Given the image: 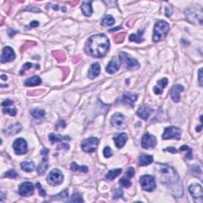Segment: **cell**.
<instances>
[{
  "instance_id": "1",
  "label": "cell",
  "mask_w": 203,
  "mask_h": 203,
  "mask_svg": "<svg viewBox=\"0 0 203 203\" xmlns=\"http://www.w3.org/2000/svg\"><path fill=\"white\" fill-rule=\"evenodd\" d=\"M156 168L158 172L163 175L162 179L164 180V183L169 186L173 195L177 198L181 197L183 195V187L179 175L174 169L165 164H157Z\"/></svg>"
},
{
  "instance_id": "2",
  "label": "cell",
  "mask_w": 203,
  "mask_h": 203,
  "mask_svg": "<svg viewBox=\"0 0 203 203\" xmlns=\"http://www.w3.org/2000/svg\"><path fill=\"white\" fill-rule=\"evenodd\" d=\"M109 48V41L104 34L91 36L86 43L85 51L90 56L96 58L103 57L107 53Z\"/></svg>"
},
{
  "instance_id": "3",
  "label": "cell",
  "mask_w": 203,
  "mask_h": 203,
  "mask_svg": "<svg viewBox=\"0 0 203 203\" xmlns=\"http://www.w3.org/2000/svg\"><path fill=\"white\" fill-rule=\"evenodd\" d=\"M169 31V25L165 21H159L155 24L154 27V34H153V41L155 42H158L167 36V33Z\"/></svg>"
},
{
  "instance_id": "4",
  "label": "cell",
  "mask_w": 203,
  "mask_h": 203,
  "mask_svg": "<svg viewBox=\"0 0 203 203\" xmlns=\"http://www.w3.org/2000/svg\"><path fill=\"white\" fill-rule=\"evenodd\" d=\"M186 18L193 23H202V9L198 7H191L186 9Z\"/></svg>"
},
{
  "instance_id": "5",
  "label": "cell",
  "mask_w": 203,
  "mask_h": 203,
  "mask_svg": "<svg viewBox=\"0 0 203 203\" xmlns=\"http://www.w3.org/2000/svg\"><path fill=\"white\" fill-rule=\"evenodd\" d=\"M119 60L121 63H124V65L129 69L135 70V69H138L140 68L139 62L126 53L122 52V53H120Z\"/></svg>"
},
{
  "instance_id": "6",
  "label": "cell",
  "mask_w": 203,
  "mask_h": 203,
  "mask_svg": "<svg viewBox=\"0 0 203 203\" xmlns=\"http://www.w3.org/2000/svg\"><path fill=\"white\" fill-rule=\"evenodd\" d=\"M140 183L142 189L148 192H152L155 189V178L152 175H144L140 178Z\"/></svg>"
},
{
  "instance_id": "7",
  "label": "cell",
  "mask_w": 203,
  "mask_h": 203,
  "mask_svg": "<svg viewBox=\"0 0 203 203\" xmlns=\"http://www.w3.org/2000/svg\"><path fill=\"white\" fill-rule=\"evenodd\" d=\"M47 181L52 186L60 185L63 181V175L61 171L58 169H54L48 174Z\"/></svg>"
},
{
  "instance_id": "8",
  "label": "cell",
  "mask_w": 203,
  "mask_h": 203,
  "mask_svg": "<svg viewBox=\"0 0 203 203\" xmlns=\"http://www.w3.org/2000/svg\"><path fill=\"white\" fill-rule=\"evenodd\" d=\"M99 142V140L96 137H90V138L86 139L81 145L82 149L87 153H92L97 149Z\"/></svg>"
},
{
  "instance_id": "9",
  "label": "cell",
  "mask_w": 203,
  "mask_h": 203,
  "mask_svg": "<svg viewBox=\"0 0 203 203\" xmlns=\"http://www.w3.org/2000/svg\"><path fill=\"white\" fill-rule=\"evenodd\" d=\"M162 138L164 140H169V139L179 140L181 138V130L175 126L167 127L164 129Z\"/></svg>"
},
{
  "instance_id": "10",
  "label": "cell",
  "mask_w": 203,
  "mask_h": 203,
  "mask_svg": "<svg viewBox=\"0 0 203 203\" xmlns=\"http://www.w3.org/2000/svg\"><path fill=\"white\" fill-rule=\"evenodd\" d=\"M13 148L17 155H24L27 152V143L22 138H18L13 144Z\"/></svg>"
},
{
  "instance_id": "11",
  "label": "cell",
  "mask_w": 203,
  "mask_h": 203,
  "mask_svg": "<svg viewBox=\"0 0 203 203\" xmlns=\"http://www.w3.org/2000/svg\"><path fill=\"white\" fill-rule=\"evenodd\" d=\"M155 145H156V139H155V137L148 133H145L143 137H142V148L145 149H152L155 147Z\"/></svg>"
},
{
  "instance_id": "12",
  "label": "cell",
  "mask_w": 203,
  "mask_h": 203,
  "mask_svg": "<svg viewBox=\"0 0 203 203\" xmlns=\"http://www.w3.org/2000/svg\"><path fill=\"white\" fill-rule=\"evenodd\" d=\"M111 124L113 126L116 127L117 129H125L126 125L125 116L121 113H116L114 115H113L111 118Z\"/></svg>"
},
{
  "instance_id": "13",
  "label": "cell",
  "mask_w": 203,
  "mask_h": 203,
  "mask_svg": "<svg viewBox=\"0 0 203 203\" xmlns=\"http://www.w3.org/2000/svg\"><path fill=\"white\" fill-rule=\"evenodd\" d=\"M34 186L30 182H25L19 186L18 194L22 197L30 196L33 194Z\"/></svg>"
},
{
  "instance_id": "14",
  "label": "cell",
  "mask_w": 203,
  "mask_h": 203,
  "mask_svg": "<svg viewBox=\"0 0 203 203\" xmlns=\"http://www.w3.org/2000/svg\"><path fill=\"white\" fill-rule=\"evenodd\" d=\"M16 55L12 48L7 46L3 48L2 52V56H1V63H7V62H11L15 59Z\"/></svg>"
},
{
  "instance_id": "15",
  "label": "cell",
  "mask_w": 203,
  "mask_h": 203,
  "mask_svg": "<svg viewBox=\"0 0 203 203\" xmlns=\"http://www.w3.org/2000/svg\"><path fill=\"white\" fill-rule=\"evenodd\" d=\"M190 194L191 195V196L193 197L195 199H197V201H198V199L200 200V201H202V197H203V191L202 187L201 185L199 184H192L189 187Z\"/></svg>"
},
{
  "instance_id": "16",
  "label": "cell",
  "mask_w": 203,
  "mask_h": 203,
  "mask_svg": "<svg viewBox=\"0 0 203 203\" xmlns=\"http://www.w3.org/2000/svg\"><path fill=\"white\" fill-rule=\"evenodd\" d=\"M121 67V61L119 57H114L106 66V71L109 74H114L119 70Z\"/></svg>"
},
{
  "instance_id": "17",
  "label": "cell",
  "mask_w": 203,
  "mask_h": 203,
  "mask_svg": "<svg viewBox=\"0 0 203 203\" xmlns=\"http://www.w3.org/2000/svg\"><path fill=\"white\" fill-rule=\"evenodd\" d=\"M184 87L182 85H175L171 90V97L175 103L180 101V93L183 91Z\"/></svg>"
},
{
  "instance_id": "18",
  "label": "cell",
  "mask_w": 203,
  "mask_h": 203,
  "mask_svg": "<svg viewBox=\"0 0 203 203\" xmlns=\"http://www.w3.org/2000/svg\"><path fill=\"white\" fill-rule=\"evenodd\" d=\"M137 98H138V95L136 94H133V93H125V94H123L121 101H122L123 103H125V104L128 105V106H133V103L137 101Z\"/></svg>"
},
{
  "instance_id": "19",
  "label": "cell",
  "mask_w": 203,
  "mask_h": 203,
  "mask_svg": "<svg viewBox=\"0 0 203 203\" xmlns=\"http://www.w3.org/2000/svg\"><path fill=\"white\" fill-rule=\"evenodd\" d=\"M152 109L147 106H141L137 111V114L143 120H148L151 115Z\"/></svg>"
},
{
  "instance_id": "20",
  "label": "cell",
  "mask_w": 203,
  "mask_h": 203,
  "mask_svg": "<svg viewBox=\"0 0 203 203\" xmlns=\"http://www.w3.org/2000/svg\"><path fill=\"white\" fill-rule=\"evenodd\" d=\"M127 139H128V137H127L126 133H121L117 135L116 137L114 138V140L115 145L117 146V148L121 149L126 143Z\"/></svg>"
},
{
  "instance_id": "21",
  "label": "cell",
  "mask_w": 203,
  "mask_h": 203,
  "mask_svg": "<svg viewBox=\"0 0 203 203\" xmlns=\"http://www.w3.org/2000/svg\"><path fill=\"white\" fill-rule=\"evenodd\" d=\"M168 80L167 78H163L162 79L157 82V84L153 87V91L155 94H161L163 93L164 87H167Z\"/></svg>"
},
{
  "instance_id": "22",
  "label": "cell",
  "mask_w": 203,
  "mask_h": 203,
  "mask_svg": "<svg viewBox=\"0 0 203 203\" xmlns=\"http://www.w3.org/2000/svg\"><path fill=\"white\" fill-rule=\"evenodd\" d=\"M22 125L19 123H15L14 125H10L8 128L3 130V133L5 135H8V136H11V135H15L18 133L19 132L22 130Z\"/></svg>"
},
{
  "instance_id": "23",
  "label": "cell",
  "mask_w": 203,
  "mask_h": 203,
  "mask_svg": "<svg viewBox=\"0 0 203 203\" xmlns=\"http://www.w3.org/2000/svg\"><path fill=\"white\" fill-rule=\"evenodd\" d=\"M100 74V65L99 63H94L90 67L88 72V77L90 79H94Z\"/></svg>"
},
{
  "instance_id": "24",
  "label": "cell",
  "mask_w": 203,
  "mask_h": 203,
  "mask_svg": "<svg viewBox=\"0 0 203 203\" xmlns=\"http://www.w3.org/2000/svg\"><path fill=\"white\" fill-rule=\"evenodd\" d=\"M41 84V79L38 75H34L25 81V86L26 87H35V86H38Z\"/></svg>"
},
{
  "instance_id": "25",
  "label": "cell",
  "mask_w": 203,
  "mask_h": 203,
  "mask_svg": "<svg viewBox=\"0 0 203 203\" xmlns=\"http://www.w3.org/2000/svg\"><path fill=\"white\" fill-rule=\"evenodd\" d=\"M48 138L51 143H55V142L64 141V140H70L71 138L68 136H61L60 134H56V133H51L48 136Z\"/></svg>"
},
{
  "instance_id": "26",
  "label": "cell",
  "mask_w": 203,
  "mask_h": 203,
  "mask_svg": "<svg viewBox=\"0 0 203 203\" xmlns=\"http://www.w3.org/2000/svg\"><path fill=\"white\" fill-rule=\"evenodd\" d=\"M153 162V156L149 155H143L139 157V165L140 166H148Z\"/></svg>"
},
{
  "instance_id": "27",
  "label": "cell",
  "mask_w": 203,
  "mask_h": 203,
  "mask_svg": "<svg viewBox=\"0 0 203 203\" xmlns=\"http://www.w3.org/2000/svg\"><path fill=\"white\" fill-rule=\"evenodd\" d=\"M91 1H87V2H84L82 4V7H81V10H82L83 13L85 16L87 17H89L92 14V7H91Z\"/></svg>"
},
{
  "instance_id": "28",
  "label": "cell",
  "mask_w": 203,
  "mask_h": 203,
  "mask_svg": "<svg viewBox=\"0 0 203 203\" xmlns=\"http://www.w3.org/2000/svg\"><path fill=\"white\" fill-rule=\"evenodd\" d=\"M47 168H48V157H47V155H45L43 158L42 162L39 164V166L38 167V175H41L44 174L47 170Z\"/></svg>"
},
{
  "instance_id": "29",
  "label": "cell",
  "mask_w": 203,
  "mask_h": 203,
  "mask_svg": "<svg viewBox=\"0 0 203 203\" xmlns=\"http://www.w3.org/2000/svg\"><path fill=\"white\" fill-rule=\"evenodd\" d=\"M115 23L114 18L111 15H106L103 18L102 22H101V25L103 27H107V26H111Z\"/></svg>"
},
{
  "instance_id": "30",
  "label": "cell",
  "mask_w": 203,
  "mask_h": 203,
  "mask_svg": "<svg viewBox=\"0 0 203 203\" xmlns=\"http://www.w3.org/2000/svg\"><path fill=\"white\" fill-rule=\"evenodd\" d=\"M143 33L144 30H139L137 34H136V33L131 34L129 36V41H134V42L137 43H141L142 41H143V37H142Z\"/></svg>"
},
{
  "instance_id": "31",
  "label": "cell",
  "mask_w": 203,
  "mask_h": 203,
  "mask_svg": "<svg viewBox=\"0 0 203 203\" xmlns=\"http://www.w3.org/2000/svg\"><path fill=\"white\" fill-rule=\"evenodd\" d=\"M21 167L26 172H31L35 169V164L33 162H22L21 164Z\"/></svg>"
},
{
  "instance_id": "32",
  "label": "cell",
  "mask_w": 203,
  "mask_h": 203,
  "mask_svg": "<svg viewBox=\"0 0 203 203\" xmlns=\"http://www.w3.org/2000/svg\"><path fill=\"white\" fill-rule=\"evenodd\" d=\"M121 171H122V170L120 168L114 169V170H111V171H109V172L106 174V179H108V180H113V179H114L117 176L119 175L121 173Z\"/></svg>"
},
{
  "instance_id": "33",
  "label": "cell",
  "mask_w": 203,
  "mask_h": 203,
  "mask_svg": "<svg viewBox=\"0 0 203 203\" xmlns=\"http://www.w3.org/2000/svg\"><path fill=\"white\" fill-rule=\"evenodd\" d=\"M30 114L33 117L36 119H41V118H44L45 115V112L44 109H34L30 111Z\"/></svg>"
},
{
  "instance_id": "34",
  "label": "cell",
  "mask_w": 203,
  "mask_h": 203,
  "mask_svg": "<svg viewBox=\"0 0 203 203\" xmlns=\"http://www.w3.org/2000/svg\"><path fill=\"white\" fill-rule=\"evenodd\" d=\"M71 170L73 171H80V172H87L88 171V167L86 166H79L76 163H72L71 164Z\"/></svg>"
},
{
  "instance_id": "35",
  "label": "cell",
  "mask_w": 203,
  "mask_h": 203,
  "mask_svg": "<svg viewBox=\"0 0 203 203\" xmlns=\"http://www.w3.org/2000/svg\"><path fill=\"white\" fill-rule=\"evenodd\" d=\"M53 55L55 58H56V60L58 62H60V63L63 62L65 60H66L65 53H63V51H60V50H58V51H53Z\"/></svg>"
},
{
  "instance_id": "36",
  "label": "cell",
  "mask_w": 203,
  "mask_h": 203,
  "mask_svg": "<svg viewBox=\"0 0 203 203\" xmlns=\"http://www.w3.org/2000/svg\"><path fill=\"white\" fill-rule=\"evenodd\" d=\"M191 173L194 175L195 176H197V177L199 178L200 179H201V176H202V172H201V170L198 166L197 165H192L190 167Z\"/></svg>"
},
{
  "instance_id": "37",
  "label": "cell",
  "mask_w": 203,
  "mask_h": 203,
  "mask_svg": "<svg viewBox=\"0 0 203 203\" xmlns=\"http://www.w3.org/2000/svg\"><path fill=\"white\" fill-rule=\"evenodd\" d=\"M3 111L4 114H7L10 116H15L17 114V109H16L15 107H9V106H7V107L3 108Z\"/></svg>"
},
{
  "instance_id": "38",
  "label": "cell",
  "mask_w": 203,
  "mask_h": 203,
  "mask_svg": "<svg viewBox=\"0 0 203 203\" xmlns=\"http://www.w3.org/2000/svg\"><path fill=\"white\" fill-rule=\"evenodd\" d=\"M70 201H72V202H83V201H84V199H83L80 194L76 192V193H74L73 195H72Z\"/></svg>"
},
{
  "instance_id": "39",
  "label": "cell",
  "mask_w": 203,
  "mask_h": 203,
  "mask_svg": "<svg viewBox=\"0 0 203 203\" xmlns=\"http://www.w3.org/2000/svg\"><path fill=\"white\" fill-rule=\"evenodd\" d=\"M125 38V33H118V34L114 37V43H116V44H120V43H122L123 41H124Z\"/></svg>"
},
{
  "instance_id": "40",
  "label": "cell",
  "mask_w": 203,
  "mask_h": 203,
  "mask_svg": "<svg viewBox=\"0 0 203 203\" xmlns=\"http://www.w3.org/2000/svg\"><path fill=\"white\" fill-rule=\"evenodd\" d=\"M33 67H37V68H39V65H35L34 66V65L33 64V63H29V62H27V63H26L24 65H23L22 70H21L20 74L21 75H23V74H24L26 71H28L29 69L33 68Z\"/></svg>"
},
{
  "instance_id": "41",
  "label": "cell",
  "mask_w": 203,
  "mask_h": 203,
  "mask_svg": "<svg viewBox=\"0 0 203 203\" xmlns=\"http://www.w3.org/2000/svg\"><path fill=\"white\" fill-rule=\"evenodd\" d=\"M17 176L18 174L14 170H10L3 175L4 178H10V179H15V178H17Z\"/></svg>"
},
{
  "instance_id": "42",
  "label": "cell",
  "mask_w": 203,
  "mask_h": 203,
  "mask_svg": "<svg viewBox=\"0 0 203 203\" xmlns=\"http://www.w3.org/2000/svg\"><path fill=\"white\" fill-rule=\"evenodd\" d=\"M179 150H180V151L187 150L188 152L186 153V157L187 158L188 160L192 159V150H191V149H190V148L188 147L187 145H183V146H182V147L180 148V149H179Z\"/></svg>"
},
{
  "instance_id": "43",
  "label": "cell",
  "mask_w": 203,
  "mask_h": 203,
  "mask_svg": "<svg viewBox=\"0 0 203 203\" xmlns=\"http://www.w3.org/2000/svg\"><path fill=\"white\" fill-rule=\"evenodd\" d=\"M119 183H121L123 186H125V187L126 188H129L131 186V182L129 181V179L128 178H125V177L121 178V179H120Z\"/></svg>"
},
{
  "instance_id": "44",
  "label": "cell",
  "mask_w": 203,
  "mask_h": 203,
  "mask_svg": "<svg viewBox=\"0 0 203 203\" xmlns=\"http://www.w3.org/2000/svg\"><path fill=\"white\" fill-rule=\"evenodd\" d=\"M36 186L37 188L38 189V191H39V195L42 197H45L46 196V191L44 190L41 186V183H36Z\"/></svg>"
},
{
  "instance_id": "45",
  "label": "cell",
  "mask_w": 203,
  "mask_h": 203,
  "mask_svg": "<svg viewBox=\"0 0 203 203\" xmlns=\"http://www.w3.org/2000/svg\"><path fill=\"white\" fill-rule=\"evenodd\" d=\"M103 154H104V156L106 158H109V157L112 156L113 153H112V150L109 147H106L103 150Z\"/></svg>"
},
{
  "instance_id": "46",
  "label": "cell",
  "mask_w": 203,
  "mask_h": 203,
  "mask_svg": "<svg viewBox=\"0 0 203 203\" xmlns=\"http://www.w3.org/2000/svg\"><path fill=\"white\" fill-rule=\"evenodd\" d=\"M123 191L121 189H116L114 192V198H119L122 197Z\"/></svg>"
},
{
  "instance_id": "47",
  "label": "cell",
  "mask_w": 203,
  "mask_h": 203,
  "mask_svg": "<svg viewBox=\"0 0 203 203\" xmlns=\"http://www.w3.org/2000/svg\"><path fill=\"white\" fill-rule=\"evenodd\" d=\"M135 175V170L134 168H133V167H130V168H129L128 171L126 172V175L127 177L129 178V179H131L132 177H133Z\"/></svg>"
},
{
  "instance_id": "48",
  "label": "cell",
  "mask_w": 203,
  "mask_h": 203,
  "mask_svg": "<svg viewBox=\"0 0 203 203\" xmlns=\"http://www.w3.org/2000/svg\"><path fill=\"white\" fill-rule=\"evenodd\" d=\"M56 198H67V197H69V194H68V190H65L62 191L61 193L59 194V195H56Z\"/></svg>"
},
{
  "instance_id": "49",
  "label": "cell",
  "mask_w": 203,
  "mask_h": 203,
  "mask_svg": "<svg viewBox=\"0 0 203 203\" xmlns=\"http://www.w3.org/2000/svg\"><path fill=\"white\" fill-rule=\"evenodd\" d=\"M13 103H13L12 100H10V99H7V100H5L4 102H3L2 106H4V107H7V106H12Z\"/></svg>"
},
{
  "instance_id": "50",
  "label": "cell",
  "mask_w": 203,
  "mask_h": 203,
  "mask_svg": "<svg viewBox=\"0 0 203 203\" xmlns=\"http://www.w3.org/2000/svg\"><path fill=\"white\" fill-rule=\"evenodd\" d=\"M43 92H44L43 90H40V91L37 90V91H29L28 94H29V95H39V94H42Z\"/></svg>"
},
{
  "instance_id": "51",
  "label": "cell",
  "mask_w": 203,
  "mask_h": 203,
  "mask_svg": "<svg viewBox=\"0 0 203 203\" xmlns=\"http://www.w3.org/2000/svg\"><path fill=\"white\" fill-rule=\"evenodd\" d=\"M164 152H171V153H177L178 152V150L176 149H175V148H173V147H169V148H167V149H164Z\"/></svg>"
},
{
  "instance_id": "52",
  "label": "cell",
  "mask_w": 203,
  "mask_h": 203,
  "mask_svg": "<svg viewBox=\"0 0 203 203\" xmlns=\"http://www.w3.org/2000/svg\"><path fill=\"white\" fill-rule=\"evenodd\" d=\"M198 80H199L200 86H202V69H199L198 72Z\"/></svg>"
},
{
  "instance_id": "53",
  "label": "cell",
  "mask_w": 203,
  "mask_h": 203,
  "mask_svg": "<svg viewBox=\"0 0 203 203\" xmlns=\"http://www.w3.org/2000/svg\"><path fill=\"white\" fill-rule=\"evenodd\" d=\"M48 152H49V150H48V149H46V148H44V149H43L42 150H41V155H43V156H45V155H48Z\"/></svg>"
},
{
  "instance_id": "54",
  "label": "cell",
  "mask_w": 203,
  "mask_h": 203,
  "mask_svg": "<svg viewBox=\"0 0 203 203\" xmlns=\"http://www.w3.org/2000/svg\"><path fill=\"white\" fill-rule=\"evenodd\" d=\"M29 43H30V41H29V42H26V44H25L24 46L22 47V49H21V50H22V52H23V50H24L25 48H26H26H27L29 46H32V45H33L32 44H35V42H32L30 44H29Z\"/></svg>"
},
{
  "instance_id": "55",
  "label": "cell",
  "mask_w": 203,
  "mask_h": 203,
  "mask_svg": "<svg viewBox=\"0 0 203 203\" xmlns=\"http://www.w3.org/2000/svg\"><path fill=\"white\" fill-rule=\"evenodd\" d=\"M63 79L66 78L67 76H68V75H69V69H68V68H64V69H63Z\"/></svg>"
},
{
  "instance_id": "56",
  "label": "cell",
  "mask_w": 203,
  "mask_h": 203,
  "mask_svg": "<svg viewBox=\"0 0 203 203\" xmlns=\"http://www.w3.org/2000/svg\"><path fill=\"white\" fill-rule=\"evenodd\" d=\"M60 147H58L57 149H69V145H68V144H63V145H59Z\"/></svg>"
},
{
  "instance_id": "57",
  "label": "cell",
  "mask_w": 203,
  "mask_h": 203,
  "mask_svg": "<svg viewBox=\"0 0 203 203\" xmlns=\"http://www.w3.org/2000/svg\"><path fill=\"white\" fill-rule=\"evenodd\" d=\"M39 26V22H37V21H33L30 23V26L31 27H37V26Z\"/></svg>"
},
{
  "instance_id": "58",
  "label": "cell",
  "mask_w": 203,
  "mask_h": 203,
  "mask_svg": "<svg viewBox=\"0 0 203 203\" xmlns=\"http://www.w3.org/2000/svg\"><path fill=\"white\" fill-rule=\"evenodd\" d=\"M80 60V58H79V56H75V57H74L73 58V62H74V63H76L77 62L79 61V60Z\"/></svg>"
},
{
  "instance_id": "59",
  "label": "cell",
  "mask_w": 203,
  "mask_h": 203,
  "mask_svg": "<svg viewBox=\"0 0 203 203\" xmlns=\"http://www.w3.org/2000/svg\"><path fill=\"white\" fill-rule=\"evenodd\" d=\"M122 29V27H121V26H119V27H118V28H115V29H110V32H113V31H116V30H118V29Z\"/></svg>"
},
{
  "instance_id": "60",
  "label": "cell",
  "mask_w": 203,
  "mask_h": 203,
  "mask_svg": "<svg viewBox=\"0 0 203 203\" xmlns=\"http://www.w3.org/2000/svg\"><path fill=\"white\" fill-rule=\"evenodd\" d=\"M1 79H2L3 80H7V77L5 75H1Z\"/></svg>"
},
{
  "instance_id": "61",
  "label": "cell",
  "mask_w": 203,
  "mask_h": 203,
  "mask_svg": "<svg viewBox=\"0 0 203 203\" xmlns=\"http://www.w3.org/2000/svg\"><path fill=\"white\" fill-rule=\"evenodd\" d=\"M201 129V125H199V126H198V128H196V131L197 132H200Z\"/></svg>"
},
{
  "instance_id": "62",
  "label": "cell",
  "mask_w": 203,
  "mask_h": 203,
  "mask_svg": "<svg viewBox=\"0 0 203 203\" xmlns=\"http://www.w3.org/2000/svg\"><path fill=\"white\" fill-rule=\"evenodd\" d=\"M53 9H54L55 10H59V7H58V6H54V7H53Z\"/></svg>"
}]
</instances>
